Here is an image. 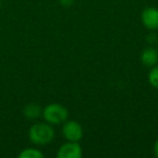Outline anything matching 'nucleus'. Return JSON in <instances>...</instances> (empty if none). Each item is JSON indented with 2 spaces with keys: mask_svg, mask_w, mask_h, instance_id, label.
<instances>
[{
  "mask_svg": "<svg viewBox=\"0 0 158 158\" xmlns=\"http://www.w3.org/2000/svg\"><path fill=\"white\" fill-rule=\"evenodd\" d=\"M55 132L52 125L40 121L31 126L28 130V138L33 144L37 146H44L48 145L54 140Z\"/></svg>",
  "mask_w": 158,
  "mask_h": 158,
  "instance_id": "nucleus-1",
  "label": "nucleus"
},
{
  "mask_svg": "<svg viewBox=\"0 0 158 158\" xmlns=\"http://www.w3.org/2000/svg\"><path fill=\"white\" fill-rule=\"evenodd\" d=\"M41 117L46 123L59 126L68 119V110L60 103H51L42 108Z\"/></svg>",
  "mask_w": 158,
  "mask_h": 158,
  "instance_id": "nucleus-2",
  "label": "nucleus"
},
{
  "mask_svg": "<svg viewBox=\"0 0 158 158\" xmlns=\"http://www.w3.org/2000/svg\"><path fill=\"white\" fill-rule=\"evenodd\" d=\"M62 134L66 141L79 142L84 138V129L76 120H66L62 127Z\"/></svg>",
  "mask_w": 158,
  "mask_h": 158,
  "instance_id": "nucleus-3",
  "label": "nucleus"
},
{
  "mask_svg": "<svg viewBox=\"0 0 158 158\" xmlns=\"http://www.w3.org/2000/svg\"><path fill=\"white\" fill-rule=\"evenodd\" d=\"M56 156L57 158H80L82 156V148L79 142L67 141L59 147Z\"/></svg>",
  "mask_w": 158,
  "mask_h": 158,
  "instance_id": "nucleus-4",
  "label": "nucleus"
},
{
  "mask_svg": "<svg viewBox=\"0 0 158 158\" xmlns=\"http://www.w3.org/2000/svg\"><path fill=\"white\" fill-rule=\"evenodd\" d=\"M141 21L145 28L151 31L158 29V9L155 7H147L141 13Z\"/></svg>",
  "mask_w": 158,
  "mask_h": 158,
  "instance_id": "nucleus-5",
  "label": "nucleus"
},
{
  "mask_svg": "<svg viewBox=\"0 0 158 158\" xmlns=\"http://www.w3.org/2000/svg\"><path fill=\"white\" fill-rule=\"evenodd\" d=\"M141 62L146 67H153L156 64H158V49L154 47H146L141 52Z\"/></svg>",
  "mask_w": 158,
  "mask_h": 158,
  "instance_id": "nucleus-6",
  "label": "nucleus"
},
{
  "mask_svg": "<svg viewBox=\"0 0 158 158\" xmlns=\"http://www.w3.org/2000/svg\"><path fill=\"white\" fill-rule=\"evenodd\" d=\"M42 113V108L40 107L38 104L36 103H29L27 105H25L24 110H23V114L26 117L27 119H37L41 116Z\"/></svg>",
  "mask_w": 158,
  "mask_h": 158,
  "instance_id": "nucleus-7",
  "label": "nucleus"
},
{
  "mask_svg": "<svg viewBox=\"0 0 158 158\" xmlns=\"http://www.w3.org/2000/svg\"><path fill=\"white\" fill-rule=\"evenodd\" d=\"M19 158H44V154L40 149L35 148V147H27L24 148L18 155Z\"/></svg>",
  "mask_w": 158,
  "mask_h": 158,
  "instance_id": "nucleus-8",
  "label": "nucleus"
},
{
  "mask_svg": "<svg viewBox=\"0 0 158 158\" xmlns=\"http://www.w3.org/2000/svg\"><path fill=\"white\" fill-rule=\"evenodd\" d=\"M147 80H148V84L153 88L158 89V64L151 67L148 75H147Z\"/></svg>",
  "mask_w": 158,
  "mask_h": 158,
  "instance_id": "nucleus-9",
  "label": "nucleus"
},
{
  "mask_svg": "<svg viewBox=\"0 0 158 158\" xmlns=\"http://www.w3.org/2000/svg\"><path fill=\"white\" fill-rule=\"evenodd\" d=\"M75 0H60V3L63 7H70V6L74 5Z\"/></svg>",
  "mask_w": 158,
  "mask_h": 158,
  "instance_id": "nucleus-10",
  "label": "nucleus"
},
{
  "mask_svg": "<svg viewBox=\"0 0 158 158\" xmlns=\"http://www.w3.org/2000/svg\"><path fill=\"white\" fill-rule=\"evenodd\" d=\"M154 154L158 158V139L155 141V144H154Z\"/></svg>",
  "mask_w": 158,
  "mask_h": 158,
  "instance_id": "nucleus-11",
  "label": "nucleus"
},
{
  "mask_svg": "<svg viewBox=\"0 0 158 158\" xmlns=\"http://www.w3.org/2000/svg\"><path fill=\"white\" fill-rule=\"evenodd\" d=\"M157 46H158V38H157Z\"/></svg>",
  "mask_w": 158,
  "mask_h": 158,
  "instance_id": "nucleus-12",
  "label": "nucleus"
}]
</instances>
